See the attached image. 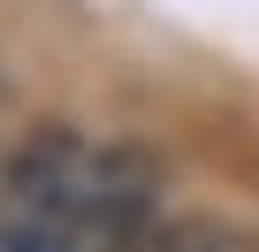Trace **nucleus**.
Masks as SVG:
<instances>
[{
	"mask_svg": "<svg viewBox=\"0 0 259 252\" xmlns=\"http://www.w3.org/2000/svg\"><path fill=\"white\" fill-rule=\"evenodd\" d=\"M153 229L160 168L138 146H92L46 122L0 168V252H145Z\"/></svg>",
	"mask_w": 259,
	"mask_h": 252,
	"instance_id": "1",
	"label": "nucleus"
},
{
	"mask_svg": "<svg viewBox=\"0 0 259 252\" xmlns=\"http://www.w3.org/2000/svg\"><path fill=\"white\" fill-rule=\"evenodd\" d=\"M145 252H259V237L229 214H183V222H160Z\"/></svg>",
	"mask_w": 259,
	"mask_h": 252,
	"instance_id": "2",
	"label": "nucleus"
}]
</instances>
